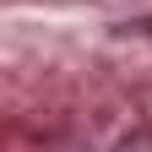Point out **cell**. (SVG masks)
Masks as SVG:
<instances>
[{"instance_id": "6da1fadb", "label": "cell", "mask_w": 152, "mask_h": 152, "mask_svg": "<svg viewBox=\"0 0 152 152\" xmlns=\"http://www.w3.org/2000/svg\"><path fill=\"white\" fill-rule=\"evenodd\" d=\"M114 152H152V125H136V130H125V136L114 141Z\"/></svg>"}]
</instances>
